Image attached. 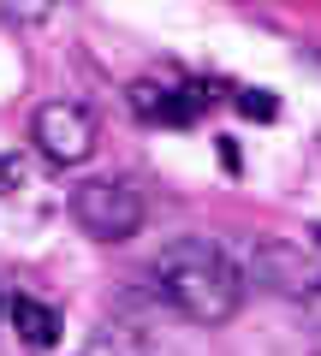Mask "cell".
<instances>
[{"instance_id": "6da1fadb", "label": "cell", "mask_w": 321, "mask_h": 356, "mask_svg": "<svg viewBox=\"0 0 321 356\" xmlns=\"http://www.w3.org/2000/svg\"><path fill=\"white\" fill-rule=\"evenodd\" d=\"M149 280H155V297L167 309H179L185 321H196V327H226L238 315V303H244V285H250L244 261L220 238H196V232L173 238L155 255Z\"/></svg>"}, {"instance_id": "7a4b0ae2", "label": "cell", "mask_w": 321, "mask_h": 356, "mask_svg": "<svg viewBox=\"0 0 321 356\" xmlns=\"http://www.w3.org/2000/svg\"><path fill=\"white\" fill-rule=\"evenodd\" d=\"M72 220L102 243H125L143 226V191L131 178H90L72 191Z\"/></svg>"}, {"instance_id": "3957f363", "label": "cell", "mask_w": 321, "mask_h": 356, "mask_svg": "<svg viewBox=\"0 0 321 356\" xmlns=\"http://www.w3.org/2000/svg\"><path fill=\"white\" fill-rule=\"evenodd\" d=\"M244 280H256L274 297L309 303L321 291V255L304 250V243H285V238H256V250L244 255Z\"/></svg>"}, {"instance_id": "277c9868", "label": "cell", "mask_w": 321, "mask_h": 356, "mask_svg": "<svg viewBox=\"0 0 321 356\" xmlns=\"http://www.w3.org/2000/svg\"><path fill=\"white\" fill-rule=\"evenodd\" d=\"M30 143L54 166H84L95 154V143H102V125H95V113L84 102H48V107H36Z\"/></svg>"}, {"instance_id": "5b68a950", "label": "cell", "mask_w": 321, "mask_h": 356, "mask_svg": "<svg viewBox=\"0 0 321 356\" xmlns=\"http://www.w3.org/2000/svg\"><path fill=\"white\" fill-rule=\"evenodd\" d=\"M203 102H208L203 89H179V83H161V77H137L125 89V107L143 125H191Z\"/></svg>"}, {"instance_id": "8992f818", "label": "cell", "mask_w": 321, "mask_h": 356, "mask_svg": "<svg viewBox=\"0 0 321 356\" xmlns=\"http://www.w3.org/2000/svg\"><path fill=\"white\" fill-rule=\"evenodd\" d=\"M6 315H13L18 339H24L30 350H54V344H60V315H54L48 303H36V297H13Z\"/></svg>"}, {"instance_id": "52a82bcc", "label": "cell", "mask_w": 321, "mask_h": 356, "mask_svg": "<svg viewBox=\"0 0 321 356\" xmlns=\"http://www.w3.org/2000/svg\"><path fill=\"white\" fill-rule=\"evenodd\" d=\"M238 113H244V119H274L280 102H274L268 89H238Z\"/></svg>"}, {"instance_id": "ba28073f", "label": "cell", "mask_w": 321, "mask_h": 356, "mask_svg": "<svg viewBox=\"0 0 321 356\" xmlns=\"http://www.w3.org/2000/svg\"><path fill=\"white\" fill-rule=\"evenodd\" d=\"M18 184H24V166H18V154H0V196L18 191Z\"/></svg>"}, {"instance_id": "9c48e42d", "label": "cell", "mask_w": 321, "mask_h": 356, "mask_svg": "<svg viewBox=\"0 0 321 356\" xmlns=\"http://www.w3.org/2000/svg\"><path fill=\"white\" fill-rule=\"evenodd\" d=\"M84 356H137V350H131V344H119V339H95Z\"/></svg>"}, {"instance_id": "30bf717a", "label": "cell", "mask_w": 321, "mask_h": 356, "mask_svg": "<svg viewBox=\"0 0 321 356\" xmlns=\"http://www.w3.org/2000/svg\"><path fill=\"white\" fill-rule=\"evenodd\" d=\"M304 315H309V321H315V327H321V291H315V297H309V303H304Z\"/></svg>"}]
</instances>
